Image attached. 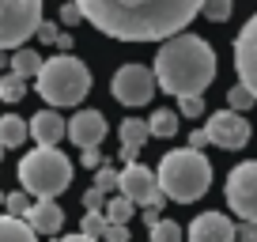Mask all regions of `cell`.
I'll use <instances>...</instances> for the list:
<instances>
[{"instance_id": "32", "label": "cell", "mask_w": 257, "mask_h": 242, "mask_svg": "<svg viewBox=\"0 0 257 242\" xmlns=\"http://www.w3.org/2000/svg\"><path fill=\"white\" fill-rule=\"evenodd\" d=\"M80 19H83V12L76 8L72 0H68V4H64V8H61V23H64V27H76V23H80Z\"/></svg>"}, {"instance_id": "35", "label": "cell", "mask_w": 257, "mask_h": 242, "mask_svg": "<svg viewBox=\"0 0 257 242\" xmlns=\"http://www.w3.org/2000/svg\"><path fill=\"white\" fill-rule=\"evenodd\" d=\"M238 242H257V223H238Z\"/></svg>"}, {"instance_id": "3", "label": "cell", "mask_w": 257, "mask_h": 242, "mask_svg": "<svg viewBox=\"0 0 257 242\" xmlns=\"http://www.w3.org/2000/svg\"><path fill=\"white\" fill-rule=\"evenodd\" d=\"M159 189L163 197L178 204H193L201 201L212 186V163L204 159L201 152H193V148H178V152H167L159 163Z\"/></svg>"}, {"instance_id": "23", "label": "cell", "mask_w": 257, "mask_h": 242, "mask_svg": "<svg viewBox=\"0 0 257 242\" xmlns=\"http://www.w3.org/2000/svg\"><path fill=\"white\" fill-rule=\"evenodd\" d=\"M133 208H137V204L128 201V197H113V201L106 204V219H110V223H121V227H125L128 219H133Z\"/></svg>"}, {"instance_id": "30", "label": "cell", "mask_w": 257, "mask_h": 242, "mask_svg": "<svg viewBox=\"0 0 257 242\" xmlns=\"http://www.w3.org/2000/svg\"><path fill=\"white\" fill-rule=\"evenodd\" d=\"M106 204H110V201H106V193H102V189H95V186H91L87 193H83V208H87V212H106Z\"/></svg>"}, {"instance_id": "10", "label": "cell", "mask_w": 257, "mask_h": 242, "mask_svg": "<svg viewBox=\"0 0 257 242\" xmlns=\"http://www.w3.org/2000/svg\"><path fill=\"white\" fill-rule=\"evenodd\" d=\"M204 133H208V140L216 148H227V152H238V148L249 144V121L246 113H234V110H216L208 117V125H204Z\"/></svg>"}, {"instance_id": "24", "label": "cell", "mask_w": 257, "mask_h": 242, "mask_svg": "<svg viewBox=\"0 0 257 242\" xmlns=\"http://www.w3.org/2000/svg\"><path fill=\"white\" fill-rule=\"evenodd\" d=\"M106 227H110L106 212H83V227H80V234H87V238H98V242H102Z\"/></svg>"}, {"instance_id": "12", "label": "cell", "mask_w": 257, "mask_h": 242, "mask_svg": "<svg viewBox=\"0 0 257 242\" xmlns=\"http://www.w3.org/2000/svg\"><path fill=\"white\" fill-rule=\"evenodd\" d=\"M185 238L189 242H234L238 238V227H234L223 212H201V216L189 223Z\"/></svg>"}, {"instance_id": "4", "label": "cell", "mask_w": 257, "mask_h": 242, "mask_svg": "<svg viewBox=\"0 0 257 242\" xmlns=\"http://www.w3.org/2000/svg\"><path fill=\"white\" fill-rule=\"evenodd\" d=\"M38 95L46 98L49 106H80L83 98H87V91H91V72H87V65H83L80 57H72V53H57V57H49L46 65H42V72H38Z\"/></svg>"}, {"instance_id": "20", "label": "cell", "mask_w": 257, "mask_h": 242, "mask_svg": "<svg viewBox=\"0 0 257 242\" xmlns=\"http://www.w3.org/2000/svg\"><path fill=\"white\" fill-rule=\"evenodd\" d=\"M178 110H155L152 113V121H148V129H152V137H159V140H170L178 133Z\"/></svg>"}, {"instance_id": "26", "label": "cell", "mask_w": 257, "mask_h": 242, "mask_svg": "<svg viewBox=\"0 0 257 242\" xmlns=\"http://www.w3.org/2000/svg\"><path fill=\"white\" fill-rule=\"evenodd\" d=\"M231 8H234V0H204V19H212V23H227L231 19Z\"/></svg>"}, {"instance_id": "34", "label": "cell", "mask_w": 257, "mask_h": 242, "mask_svg": "<svg viewBox=\"0 0 257 242\" xmlns=\"http://www.w3.org/2000/svg\"><path fill=\"white\" fill-rule=\"evenodd\" d=\"M38 38L49 42V46H57V38H61V27H57V23H42V27H38Z\"/></svg>"}, {"instance_id": "11", "label": "cell", "mask_w": 257, "mask_h": 242, "mask_svg": "<svg viewBox=\"0 0 257 242\" xmlns=\"http://www.w3.org/2000/svg\"><path fill=\"white\" fill-rule=\"evenodd\" d=\"M234 72H238V83L257 98V12L234 38Z\"/></svg>"}, {"instance_id": "6", "label": "cell", "mask_w": 257, "mask_h": 242, "mask_svg": "<svg viewBox=\"0 0 257 242\" xmlns=\"http://www.w3.org/2000/svg\"><path fill=\"white\" fill-rule=\"evenodd\" d=\"M42 23V0H0V49H23Z\"/></svg>"}, {"instance_id": "42", "label": "cell", "mask_w": 257, "mask_h": 242, "mask_svg": "<svg viewBox=\"0 0 257 242\" xmlns=\"http://www.w3.org/2000/svg\"><path fill=\"white\" fill-rule=\"evenodd\" d=\"M4 201H8V193H0V204H4Z\"/></svg>"}, {"instance_id": "25", "label": "cell", "mask_w": 257, "mask_h": 242, "mask_svg": "<svg viewBox=\"0 0 257 242\" xmlns=\"http://www.w3.org/2000/svg\"><path fill=\"white\" fill-rule=\"evenodd\" d=\"M253 102H257V98L249 95V91L242 87V83H234V87L227 91V110H234V113H246V110H249Z\"/></svg>"}, {"instance_id": "2", "label": "cell", "mask_w": 257, "mask_h": 242, "mask_svg": "<svg viewBox=\"0 0 257 242\" xmlns=\"http://www.w3.org/2000/svg\"><path fill=\"white\" fill-rule=\"evenodd\" d=\"M155 80H159V91L174 98L201 95L216 80V49L197 34H178L163 42L155 53Z\"/></svg>"}, {"instance_id": "5", "label": "cell", "mask_w": 257, "mask_h": 242, "mask_svg": "<svg viewBox=\"0 0 257 242\" xmlns=\"http://www.w3.org/2000/svg\"><path fill=\"white\" fill-rule=\"evenodd\" d=\"M19 182L34 201H57L72 186V163L57 148H34L19 159Z\"/></svg>"}, {"instance_id": "37", "label": "cell", "mask_w": 257, "mask_h": 242, "mask_svg": "<svg viewBox=\"0 0 257 242\" xmlns=\"http://www.w3.org/2000/svg\"><path fill=\"white\" fill-rule=\"evenodd\" d=\"M163 208H144V223L148 227H155V223H163V216H159Z\"/></svg>"}, {"instance_id": "8", "label": "cell", "mask_w": 257, "mask_h": 242, "mask_svg": "<svg viewBox=\"0 0 257 242\" xmlns=\"http://www.w3.org/2000/svg\"><path fill=\"white\" fill-rule=\"evenodd\" d=\"M110 91L117 102L125 106H144L148 98L159 91V80H155V68L148 65H121L110 80Z\"/></svg>"}, {"instance_id": "1", "label": "cell", "mask_w": 257, "mask_h": 242, "mask_svg": "<svg viewBox=\"0 0 257 242\" xmlns=\"http://www.w3.org/2000/svg\"><path fill=\"white\" fill-rule=\"evenodd\" d=\"M95 31L117 42H170L204 12V0H72Z\"/></svg>"}, {"instance_id": "40", "label": "cell", "mask_w": 257, "mask_h": 242, "mask_svg": "<svg viewBox=\"0 0 257 242\" xmlns=\"http://www.w3.org/2000/svg\"><path fill=\"white\" fill-rule=\"evenodd\" d=\"M8 65H12V57L4 53V49H0V72H4V68H8Z\"/></svg>"}, {"instance_id": "18", "label": "cell", "mask_w": 257, "mask_h": 242, "mask_svg": "<svg viewBox=\"0 0 257 242\" xmlns=\"http://www.w3.org/2000/svg\"><path fill=\"white\" fill-rule=\"evenodd\" d=\"M0 242H38V234H34V227L27 219L0 216Z\"/></svg>"}, {"instance_id": "41", "label": "cell", "mask_w": 257, "mask_h": 242, "mask_svg": "<svg viewBox=\"0 0 257 242\" xmlns=\"http://www.w3.org/2000/svg\"><path fill=\"white\" fill-rule=\"evenodd\" d=\"M4 152H8V148H4V144H0V159H4Z\"/></svg>"}, {"instance_id": "7", "label": "cell", "mask_w": 257, "mask_h": 242, "mask_svg": "<svg viewBox=\"0 0 257 242\" xmlns=\"http://www.w3.org/2000/svg\"><path fill=\"white\" fill-rule=\"evenodd\" d=\"M227 208L242 223H257V159H246L227 174Z\"/></svg>"}, {"instance_id": "14", "label": "cell", "mask_w": 257, "mask_h": 242, "mask_svg": "<svg viewBox=\"0 0 257 242\" xmlns=\"http://www.w3.org/2000/svg\"><path fill=\"white\" fill-rule=\"evenodd\" d=\"M31 137H34L38 148H57L64 137H68V121H64L57 110H38L31 117Z\"/></svg>"}, {"instance_id": "17", "label": "cell", "mask_w": 257, "mask_h": 242, "mask_svg": "<svg viewBox=\"0 0 257 242\" xmlns=\"http://www.w3.org/2000/svg\"><path fill=\"white\" fill-rule=\"evenodd\" d=\"M27 137H31V121L27 117H19V113H4L0 117V144L4 148H19Z\"/></svg>"}, {"instance_id": "28", "label": "cell", "mask_w": 257, "mask_h": 242, "mask_svg": "<svg viewBox=\"0 0 257 242\" xmlns=\"http://www.w3.org/2000/svg\"><path fill=\"white\" fill-rule=\"evenodd\" d=\"M95 189H102V193H113V189H121V170H113V167L95 170Z\"/></svg>"}, {"instance_id": "15", "label": "cell", "mask_w": 257, "mask_h": 242, "mask_svg": "<svg viewBox=\"0 0 257 242\" xmlns=\"http://www.w3.org/2000/svg\"><path fill=\"white\" fill-rule=\"evenodd\" d=\"M117 137H121V159H125V167H128V163H137V152H140V144L152 137V129H148V121H140V117H125Z\"/></svg>"}, {"instance_id": "36", "label": "cell", "mask_w": 257, "mask_h": 242, "mask_svg": "<svg viewBox=\"0 0 257 242\" xmlns=\"http://www.w3.org/2000/svg\"><path fill=\"white\" fill-rule=\"evenodd\" d=\"M204 144H212V140H208V133H204V129H197V133L189 137V148H193V152H201Z\"/></svg>"}, {"instance_id": "22", "label": "cell", "mask_w": 257, "mask_h": 242, "mask_svg": "<svg viewBox=\"0 0 257 242\" xmlns=\"http://www.w3.org/2000/svg\"><path fill=\"white\" fill-rule=\"evenodd\" d=\"M4 208H8V216L27 219V216H31V208H34V201H31V193H27V189H16V193H8Z\"/></svg>"}, {"instance_id": "13", "label": "cell", "mask_w": 257, "mask_h": 242, "mask_svg": "<svg viewBox=\"0 0 257 242\" xmlns=\"http://www.w3.org/2000/svg\"><path fill=\"white\" fill-rule=\"evenodd\" d=\"M68 140H72L76 148H98L106 140V117L98 110H80L72 113V121H68Z\"/></svg>"}, {"instance_id": "33", "label": "cell", "mask_w": 257, "mask_h": 242, "mask_svg": "<svg viewBox=\"0 0 257 242\" xmlns=\"http://www.w3.org/2000/svg\"><path fill=\"white\" fill-rule=\"evenodd\" d=\"M102 242H128V227L110 223V227H106V234H102Z\"/></svg>"}, {"instance_id": "21", "label": "cell", "mask_w": 257, "mask_h": 242, "mask_svg": "<svg viewBox=\"0 0 257 242\" xmlns=\"http://www.w3.org/2000/svg\"><path fill=\"white\" fill-rule=\"evenodd\" d=\"M23 95H27V80H23V76H16V72H4V76H0V102H12V106H16Z\"/></svg>"}, {"instance_id": "16", "label": "cell", "mask_w": 257, "mask_h": 242, "mask_svg": "<svg viewBox=\"0 0 257 242\" xmlns=\"http://www.w3.org/2000/svg\"><path fill=\"white\" fill-rule=\"evenodd\" d=\"M27 223L34 227V234H57L64 227V212H61V204H57V201H34Z\"/></svg>"}, {"instance_id": "39", "label": "cell", "mask_w": 257, "mask_h": 242, "mask_svg": "<svg viewBox=\"0 0 257 242\" xmlns=\"http://www.w3.org/2000/svg\"><path fill=\"white\" fill-rule=\"evenodd\" d=\"M57 242H98V238H87V234H64V238H57Z\"/></svg>"}, {"instance_id": "31", "label": "cell", "mask_w": 257, "mask_h": 242, "mask_svg": "<svg viewBox=\"0 0 257 242\" xmlns=\"http://www.w3.org/2000/svg\"><path fill=\"white\" fill-rule=\"evenodd\" d=\"M80 163H83V167H91V170H102V167H106L98 148H87V152H80Z\"/></svg>"}, {"instance_id": "38", "label": "cell", "mask_w": 257, "mask_h": 242, "mask_svg": "<svg viewBox=\"0 0 257 242\" xmlns=\"http://www.w3.org/2000/svg\"><path fill=\"white\" fill-rule=\"evenodd\" d=\"M57 46H61L64 53H68V49H72V34H68V31H61V38H57Z\"/></svg>"}, {"instance_id": "27", "label": "cell", "mask_w": 257, "mask_h": 242, "mask_svg": "<svg viewBox=\"0 0 257 242\" xmlns=\"http://www.w3.org/2000/svg\"><path fill=\"white\" fill-rule=\"evenodd\" d=\"M185 234H182V227L174 223V219H163V223H155L152 227V242H182Z\"/></svg>"}, {"instance_id": "19", "label": "cell", "mask_w": 257, "mask_h": 242, "mask_svg": "<svg viewBox=\"0 0 257 242\" xmlns=\"http://www.w3.org/2000/svg\"><path fill=\"white\" fill-rule=\"evenodd\" d=\"M42 65H46V61H42V57L34 53V49H27V46L12 53V72H16V76H23V80H38Z\"/></svg>"}, {"instance_id": "9", "label": "cell", "mask_w": 257, "mask_h": 242, "mask_svg": "<svg viewBox=\"0 0 257 242\" xmlns=\"http://www.w3.org/2000/svg\"><path fill=\"white\" fill-rule=\"evenodd\" d=\"M121 197H128L133 204H144V208H163L167 204V197H163L159 189V174L155 170H148L144 163H128L125 170H121Z\"/></svg>"}, {"instance_id": "29", "label": "cell", "mask_w": 257, "mask_h": 242, "mask_svg": "<svg viewBox=\"0 0 257 242\" xmlns=\"http://www.w3.org/2000/svg\"><path fill=\"white\" fill-rule=\"evenodd\" d=\"M178 113H182V117H201V113H204V98H201V95L178 98Z\"/></svg>"}]
</instances>
